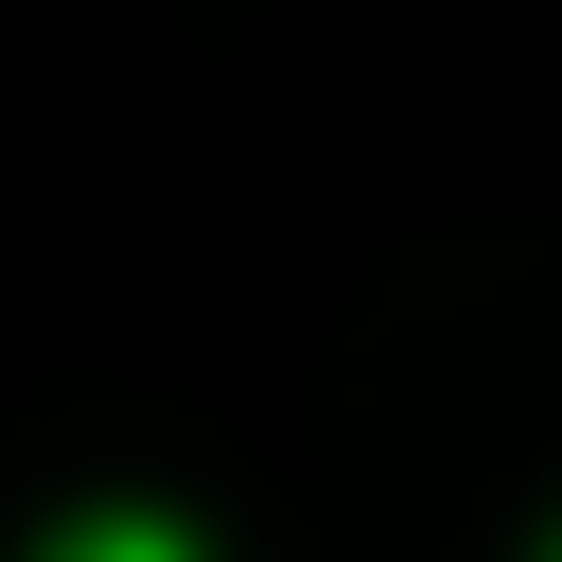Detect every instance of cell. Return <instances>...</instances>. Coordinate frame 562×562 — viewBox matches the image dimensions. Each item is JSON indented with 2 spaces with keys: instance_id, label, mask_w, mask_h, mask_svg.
I'll return each instance as SVG.
<instances>
[{
  "instance_id": "1",
  "label": "cell",
  "mask_w": 562,
  "mask_h": 562,
  "mask_svg": "<svg viewBox=\"0 0 562 562\" xmlns=\"http://www.w3.org/2000/svg\"><path fill=\"white\" fill-rule=\"evenodd\" d=\"M53 562H193V544H176V527H140V509H105V527H70Z\"/></svg>"
}]
</instances>
